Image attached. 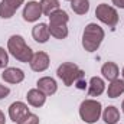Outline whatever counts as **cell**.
I'll return each mask as SVG.
<instances>
[{"label":"cell","instance_id":"6da1fadb","mask_svg":"<svg viewBox=\"0 0 124 124\" xmlns=\"http://www.w3.org/2000/svg\"><path fill=\"white\" fill-rule=\"evenodd\" d=\"M7 51L10 52V55L13 58H16L19 62L28 63L31 62L32 56H33V51L31 46L25 42L23 36L20 35H12L7 40Z\"/></svg>","mask_w":124,"mask_h":124},{"label":"cell","instance_id":"603a6c76","mask_svg":"<svg viewBox=\"0 0 124 124\" xmlns=\"http://www.w3.org/2000/svg\"><path fill=\"white\" fill-rule=\"evenodd\" d=\"M9 63V55L7 51H4V48L0 46V69H6Z\"/></svg>","mask_w":124,"mask_h":124},{"label":"cell","instance_id":"5b68a950","mask_svg":"<svg viewBox=\"0 0 124 124\" xmlns=\"http://www.w3.org/2000/svg\"><path fill=\"white\" fill-rule=\"evenodd\" d=\"M95 16L100 22H102L104 25H107L110 28H114L118 23V13H117L116 7H113L107 3H101L97 6Z\"/></svg>","mask_w":124,"mask_h":124},{"label":"cell","instance_id":"277c9868","mask_svg":"<svg viewBox=\"0 0 124 124\" xmlns=\"http://www.w3.org/2000/svg\"><path fill=\"white\" fill-rule=\"evenodd\" d=\"M81 74H82V69H79V66L77 63H74V62H63L56 69V75L63 82L65 87L74 85Z\"/></svg>","mask_w":124,"mask_h":124},{"label":"cell","instance_id":"7402d4cb","mask_svg":"<svg viewBox=\"0 0 124 124\" xmlns=\"http://www.w3.org/2000/svg\"><path fill=\"white\" fill-rule=\"evenodd\" d=\"M39 117L36 116V114H33V113H29L28 116H25L17 124H39Z\"/></svg>","mask_w":124,"mask_h":124},{"label":"cell","instance_id":"f546056e","mask_svg":"<svg viewBox=\"0 0 124 124\" xmlns=\"http://www.w3.org/2000/svg\"><path fill=\"white\" fill-rule=\"evenodd\" d=\"M66 1H71V0H66Z\"/></svg>","mask_w":124,"mask_h":124},{"label":"cell","instance_id":"f1b7e54d","mask_svg":"<svg viewBox=\"0 0 124 124\" xmlns=\"http://www.w3.org/2000/svg\"><path fill=\"white\" fill-rule=\"evenodd\" d=\"M121 74H123V78H124V68H123V71H121Z\"/></svg>","mask_w":124,"mask_h":124},{"label":"cell","instance_id":"5bb4252c","mask_svg":"<svg viewBox=\"0 0 124 124\" xmlns=\"http://www.w3.org/2000/svg\"><path fill=\"white\" fill-rule=\"evenodd\" d=\"M105 91V82L100 77H93L88 84V95L90 97H100Z\"/></svg>","mask_w":124,"mask_h":124},{"label":"cell","instance_id":"7c38bea8","mask_svg":"<svg viewBox=\"0 0 124 124\" xmlns=\"http://www.w3.org/2000/svg\"><path fill=\"white\" fill-rule=\"evenodd\" d=\"M32 36L38 43H46L51 33H49V25L46 23H38L32 29Z\"/></svg>","mask_w":124,"mask_h":124},{"label":"cell","instance_id":"cb8c5ba5","mask_svg":"<svg viewBox=\"0 0 124 124\" xmlns=\"http://www.w3.org/2000/svg\"><path fill=\"white\" fill-rule=\"evenodd\" d=\"M78 90H85L87 87H88V84H87V81H85V72L82 71V74L78 77V79L75 81V84H74Z\"/></svg>","mask_w":124,"mask_h":124},{"label":"cell","instance_id":"4316f807","mask_svg":"<svg viewBox=\"0 0 124 124\" xmlns=\"http://www.w3.org/2000/svg\"><path fill=\"white\" fill-rule=\"evenodd\" d=\"M0 124H6V116L1 110H0Z\"/></svg>","mask_w":124,"mask_h":124},{"label":"cell","instance_id":"484cf974","mask_svg":"<svg viewBox=\"0 0 124 124\" xmlns=\"http://www.w3.org/2000/svg\"><path fill=\"white\" fill-rule=\"evenodd\" d=\"M113 4L116 7H120V9H124V0H111Z\"/></svg>","mask_w":124,"mask_h":124},{"label":"cell","instance_id":"ac0fdd59","mask_svg":"<svg viewBox=\"0 0 124 124\" xmlns=\"http://www.w3.org/2000/svg\"><path fill=\"white\" fill-rule=\"evenodd\" d=\"M48 17H49V25H66L68 20H69L68 13L62 9H56Z\"/></svg>","mask_w":124,"mask_h":124},{"label":"cell","instance_id":"30bf717a","mask_svg":"<svg viewBox=\"0 0 124 124\" xmlns=\"http://www.w3.org/2000/svg\"><path fill=\"white\" fill-rule=\"evenodd\" d=\"M1 78H3L4 82H9V84H20V82L25 79V72H23L20 68L10 66V68L3 69Z\"/></svg>","mask_w":124,"mask_h":124},{"label":"cell","instance_id":"8992f818","mask_svg":"<svg viewBox=\"0 0 124 124\" xmlns=\"http://www.w3.org/2000/svg\"><path fill=\"white\" fill-rule=\"evenodd\" d=\"M22 16H23V20H26V22H29V23L39 20V17L42 16V9H40L39 1H35V0L28 1V3L25 4V7H23Z\"/></svg>","mask_w":124,"mask_h":124},{"label":"cell","instance_id":"d4e9b609","mask_svg":"<svg viewBox=\"0 0 124 124\" xmlns=\"http://www.w3.org/2000/svg\"><path fill=\"white\" fill-rule=\"evenodd\" d=\"M9 94H10V88L6 87V85H1V84H0V100L6 98Z\"/></svg>","mask_w":124,"mask_h":124},{"label":"cell","instance_id":"83f0119b","mask_svg":"<svg viewBox=\"0 0 124 124\" xmlns=\"http://www.w3.org/2000/svg\"><path fill=\"white\" fill-rule=\"evenodd\" d=\"M121 110H123V113H124V100H123V102H121Z\"/></svg>","mask_w":124,"mask_h":124},{"label":"cell","instance_id":"8fae6325","mask_svg":"<svg viewBox=\"0 0 124 124\" xmlns=\"http://www.w3.org/2000/svg\"><path fill=\"white\" fill-rule=\"evenodd\" d=\"M36 85H38V90H40L46 97L48 95H54L58 91V84H56V81L52 77H42V78H39Z\"/></svg>","mask_w":124,"mask_h":124},{"label":"cell","instance_id":"7a4b0ae2","mask_svg":"<svg viewBox=\"0 0 124 124\" xmlns=\"http://www.w3.org/2000/svg\"><path fill=\"white\" fill-rule=\"evenodd\" d=\"M104 36H105V32L100 25L88 23L82 33V48L87 52H95L101 46Z\"/></svg>","mask_w":124,"mask_h":124},{"label":"cell","instance_id":"ffe728a7","mask_svg":"<svg viewBox=\"0 0 124 124\" xmlns=\"http://www.w3.org/2000/svg\"><path fill=\"white\" fill-rule=\"evenodd\" d=\"M39 4L42 9V15H46V16H49L56 9H59V0H40Z\"/></svg>","mask_w":124,"mask_h":124},{"label":"cell","instance_id":"9a60e30c","mask_svg":"<svg viewBox=\"0 0 124 124\" xmlns=\"http://www.w3.org/2000/svg\"><path fill=\"white\" fill-rule=\"evenodd\" d=\"M101 74L102 77L107 79V81H114L118 78L120 75V69H118V65L116 62H105L102 66H101Z\"/></svg>","mask_w":124,"mask_h":124},{"label":"cell","instance_id":"9c48e42d","mask_svg":"<svg viewBox=\"0 0 124 124\" xmlns=\"http://www.w3.org/2000/svg\"><path fill=\"white\" fill-rule=\"evenodd\" d=\"M25 0H1L0 3V16L3 19H10L16 13V10L23 4Z\"/></svg>","mask_w":124,"mask_h":124},{"label":"cell","instance_id":"3957f363","mask_svg":"<svg viewBox=\"0 0 124 124\" xmlns=\"http://www.w3.org/2000/svg\"><path fill=\"white\" fill-rule=\"evenodd\" d=\"M102 114V105L97 100H84L79 105V117L88 124H94Z\"/></svg>","mask_w":124,"mask_h":124},{"label":"cell","instance_id":"ba28073f","mask_svg":"<svg viewBox=\"0 0 124 124\" xmlns=\"http://www.w3.org/2000/svg\"><path fill=\"white\" fill-rule=\"evenodd\" d=\"M31 111L28 108V104H25L23 101H16V102L10 104V107H9V117L13 123H19Z\"/></svg>","mask_w":124,"mask_h":124},{"label":"cell","instance_id":"d6986e66","mask_svg":"<svg viewBox=\"0 0 124 124\" xmlns=\"http://www.w3.org/2000/svg\"><path fill=\"white\" fill-rule=\"evenodd\" d=\"M71 9L77 15H87L90 12V0H71Z\"/></svg>","mask_w":124,"mask_h":124},{"label":"cell","instance_id":"4fadbf2b","mask_svg":"<svg viewBox=\"0 0 124 124\" xmlns=\"http://www.w3.org/2000/svg\"><path fill=\"white\" fill-rule=\"evenodd\" d=\"M26 100H28V102L31 104L32 107L40 108L46 102V95L42 93L40 90H38V88H32L26 94Z\"/></svg>","mask_w":124,"mask_h":124},{"label":"cell","instance_id":"2e32d148","mask_svg":"<svg viewBox=\"0 0 124 124\" xmlns=\"http://www.w3.org/2000/svg\"><path fill=\"white\" fill-rule=\"evenodd\" d=\"M101 117H102V120H104L107 124H117L118 120H120V111H118L117 107L108 105L107 108H104Z\"/></svg>","mask_w":124,"mask_h":124},{"label":"cell","instance_id":"44dd1931","mask_svg":"<svg viewBox=\"0 0 124 124\" xmlns=\"http://www.w3.org/2000/svg\"><path fill=\"white\" fill-rule=\"evenodd\" d=\"M49 33L55 39H65L68 36L66 25H49Z\"/></svg>","mask_w":124,"mask_h":124},{"label":"cell","instance_id":"52a82bcc","mask_svg":"<svg viewBox=\"0 0 124 124\" xmlns=\"http://www.w3.org/2000/svg\"><path fill=\"white\" fill-rule=\"evenodd\" d=\"M49 62H51L49 55L46 52L39 51V52L33 54L29 65H31L32 71H35V72H43V71H46L49 68Z\"/></svg>","mask_w":124,"mask_h":124},{"label":"cell","instance_id":"e0dca14e","mask_svg":"<svg viewBox=\"0 0 124 124\" xmlns=\"http://www.w3.org/2000/svg\"><path fill=\"white\" fill-rule=\"evenodd\" d=\"M124 93V79H114L110 82L108 88H107V95L108 98H117Z\"/></svg>","mask_w":124,"mask_h":124}]
</instances>
